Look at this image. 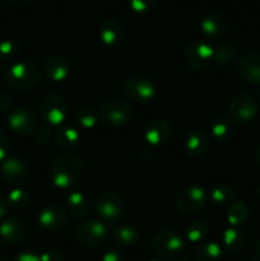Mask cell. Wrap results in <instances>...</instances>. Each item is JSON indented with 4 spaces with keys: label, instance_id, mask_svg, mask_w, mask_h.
<instances>
[{
    "label": "cell",
    "instance_id": "16",
    "mask_svg": "<svg viewBox=\"0 0 260 261\" xmlns=\"http://www.w3.org/2000/svg\"><path fill=\"white\" fill-rule=\"evenodd\" d=\"M97 213L106 221H116L122 214V201L119 196L111 191L102 193L96 203Z\"/></svg>",
    "mask_w": 260,
    "mask_h": 261
},
{
    "label": "cell",
    "instance_id": "27",
    "mask_svg": "<svg viewBox=\"0 0 260 261\" xmlns=\"http://www.w3.org/2000/svg\"><path fill=\"white\" fill-rule=\"evenodd\" d=\"M233 121L228 117H221V119L216 120L211 126L212 137L217 140V142H224L228 139L232 134H233Z\"/></svg>",
    "mask_w": 260,
    "mask_h": 261
},
{
    "label": "cell",
    "instance_id": "47",
    "mask_svg": "<svg viewBox=\"0 0 260 261\" xmlns=\"http://www.w3.org/2000/svg\"><path fill=\"white\" fill-rule=\"evenodd\" d=\"M149 261H160V260H155V259H152V260H149Z\"/></svg>",
    "mask_w": 260,
    "mask_h": 261
},
{
    "label": "cell",
    "instance_id": "29",
    "mask_svg": "<svg viewBox=\"0 0 260 261\" xmlns=\"http://www.w3.org/2000/svg\"><path fill=\"white\" fill-rule=\"evenodd\" d=\"M244 234L241 231H239L237 228L233 227H229L226 231L223 232V236H222V242H223V246L226 247L228 251L236 252L240 251L244 246Z\"/></svg>",
    "mask_w": 260,
    "mask_h": 261
},
{
    "label": "cell",
    "instance_id": "26",
    "mask_svg": "<svg viewBox=\"0 0 260 261\" xmlns=\"http://www.w3.org/2000/svg\"><path fill=\"white\" fill-rule=\"evenodd\" d=\"M112 237H114L115 242L122 247L134 246L139 241V233H138L137 229L132 226H127V224L117 227L112 233Z\"/></svg>",
    "mask_w": 260,
    "mask_h": 261
},
{
    "label": "cell",
    "instance_id": "23",
    "mask_svg": "<svg viewBox=\"0 0 260 261\" xmlns=\"http://www.w3.org/2000/svg\"><path fill=\"white\" fill-rule=\"evenodd\" d=\"M249 218V206L242 200H236L231 203L227 209V222L229 226L236 228L242 226Z\"/></svg>",
    "mask_w": 260,
    "mask_h": 261
},
{
    "label": "cell",
    "instance_id": "24",
    "mask_svg": "<svg viewBox=\"0 0 260 261\" xmlns=\"http://www.w3.org/2000/svg\"><path fill=\"white\" fill-rule=\"evenodd\" d=\"M55 140L60 147L63 148H74L81 142L79 132L73 126H59L55 130Z\"/></svg>",
    "mask_w": 260,
    "mask_h": 261
},
{
    "label": "cell",
    "instance_id": "30",
    "mask_svg": "<svg viewBox=\"0 0 260 261\" xmlns=\"http://www.w3.org/2000/svg\"><path fill=\"white\" fill-rule=\"evenodd\" d=\"M75 121L83 129H92L99 121V112L92 107H83L75 114Z\"/></svg>",
    "mask_w": 260,
    "mask_h": 261
},
{
    "label": "cell",
    "instance_id": "8",
    "mask_svg": "<svg viewBox=\"0 0 260 261\" xmlns=\"http://www.w3.org/2000/svg\"><path fill=\"white\" fill-rule=\"evenodd\" d=\"M206 200H208V196L201 186L190 185L184 188L178 193L177 198H176V205H177L178 211H181L183 213L193 214L205 208Z\"/></svg>",
    "mask_w": 260,
    "mask_h": 261
},
{
    "label": "cell",
    "instance_id": "31",
    "mask_svg": "<svg viewBox=\"0 0 260 261\" xmlns=\"http://www.w3.org/2000/svg\"><path fill=\"white\" fill-rule=\"evenodd\" d=\"M236 54V48L232 43L223 42L214 48V56H213V63L218 66H227L235 58Z\"/></svg>",
    "mask_w": 260,
    "mask_h": 261
},
{
    "label": "cell",
    "instance_id": "25",
    "mask_svg": "<svg viewBox=\"0 0 260 261\" xmlns=\"http://www.w3.org/2000/svg\"><path fill=\"white\" fill-rule=\"evenodd\" d=\"M222 257V247L217 242H203L194 251L195 261H219Z\"/></svg>",
    "mask_w": 260,
    "mask_h": 261
},
{
    "label": "cell",
    "instance_id": "4",
    "mask_svg": "<svg viewBox=\"0 0 260 261\" xmlns=\"http://www.w3.org/2000/svg\"><path fill=\"white\" fill-rule=\"evenodd\" d=\"M152 247L162 257H176L185 247L184 239L172 229H160L152 237Z\"/></svg>",
    "mask_w": 260,
    "mask_h": 261
},
{
    "label": "cell",
    "instance_id": "40",
    "mask_svg": "<svg viewBox=\"0 0 260 261\" xmlns=\"http://www.w3.org/2000/svg\"><path fill=\"white\" fill-rule=\"evenodd\" d=\"M101 261H122V255L121 252H119L115 249L107 250V251L102 255Z\"/></svg>",
    "mask_w": 260,
    "mask_h": 261
},
{
    "label": "cell",
    "instance_id": "48",
    "mask_svg": "<svg viewBox=\"0 0 260 261\" xmlns=\"http://www.w3.org/2000/svg\"><path fill=\"white\" fill-rule=\"evenodd\" d=\"M259 103H260V93H259Z\"/></svg>",
    "mask_w": 260,
    "mask_h": 261
},
{
    "label": "cell",
    "instance_id": "22",
    "mask_svg": "<svg viewBox=\"0 0 260 261\" xmlns=\"http://www.w3.org/2000/svg\"><path fill=\"white\" fill-rule=\"evenodd\" d=\"M66 206L71 217L82 218V217H86L89 211V199L83 193L74 191L69 194L66 198Z\"/></svg>",
    "mask_w": 260,
    "mask_h": 261
},
{
    "label": "cell",
    "instance_id": "35",
    "mask_svg": "<svg viewBox=\"0 0 260 261\" xmlns=\"http://www.w3.org/2000/svg\"><path fill=\"white\" fill-rule=\"evenodd\" d=\"M127 5L135 13H148L152 12L155 3L153 0H132L127 3Z\"/></svg>",
    "mask_w": 260,
    "mask_h": 261
},
{
    "label": "cell",
    "instance_id": "3",
    "mask_svg": "<svg viewBox=\"0 0 260 261\" xmlns=\"http://www.w3.org/2000/svg\"><path fill=\"white\" fill-rule=\"evenodd\" d=\"M133 109L122 99H111L99 110V121L106 126L120 127L132 120Z\"/></svg>",
    "mask_w": 260,
    "mask_h": 261
},
{
    "label": "cell",
    "instance_id": "17",
    "mask_svg": "<svg viewBox=\"0 0 260 261\" xmlns=\"http://www.w3.org/2000/svg\"><path fill=\"white\" fill-rule=\"evenodd\" d=\"M66 221V214L61 206L56 204H50L45 206L42 211L38 213L37 222L40 227L45 231L53 232L63 228Z\"/></svg>",
    "mask_w": 260,
    "mask_h": 261
},
{
    "label": "cell",
    "instance_id": "11",
    "mask_svg": "<svg viewBox=\"0 0 260 261\" xmlns=\"http://www.w3.org/2000/svg\"><path fill=\"white\" fill-rule=\"evenodd\" d=\"M8 125L18 135L27 137L36 130V117L25 107H15L8 114Z\"/></svg>",
    "mask_w": 260,
    "mask_h": 261
},
{
    "label": "cell",
    "instance_id": "45",
    "mask_svg": "<svg viewBox=\"0 0 260 261\" xmlns=\"http://www.w3.org/2000/svg\"><path fill=\"white\" fill-rule=\"evenodd\" d=\"M257 196L260 198V184H259V186H257Z\"/></svg>",
    "mask_w": 260,
    "mask_h": 261
},
{
    "label": "cell",
    "instance_id": "44",
    "mask_svg": "<svg viewBox=\"0 0 260 261\" xmlns=\"http://www.w3.org/2000/svg\"><path fill=\"white\" fill-rule=\"evenodd\" d=\"M255 158H256L257 163H259V165H260V144L257 145L256 150H255Z\"/></svg>",
    "mask_w": 260,
    "mask_h": 261
},
{
    "label": "cell",
    "instance_id": "37",
    "mask_svg": "<svg viewBox=\"0 0 260 261\" xmlns=\"http://www.w3.org/2000/svg\"><path fill=\"white\" fill-rule=\"evenodd\" d=\"M63 254L59 250H47L40 255L41 261H63Z\"/></svg>",
    "mask_w": 260,
    "mask_h": 261
},
{
    "label": "cell",
    "instance_id": "10",
    "mask_svg": "<svg viewBox=\"0 0 260 261\" xmlns=\"http://www.w3.org/2000/svg\"><path fill=\"white\" fill-rule=\"evenodd\" d=\"M109 236V228L106 224L97 219H89L83 222L76 229V239L83 246L94 247L103 244Z\"/></svg>",
    "mask_w": 260,
    "mask_h": 261
},
{
    "label": "cell",
    "instance_id": "33",
    "mask_svg": "<svg viewBox=\"0 0 260 261\" xmlns=\"http://www.w3.org/2000/svg\"><path fill=\"white\" fill-rule=\"evenodd\" d=\"M211 200L217 205H224V204H231L232 199H233L235 193L232 188L228 185H217L212 189Z\"/></svg>",
    "mask_w": 260,
    "mask_h": 261
},
{
    "label": "cell",
    "instance_id": "9",
    "mask_svg": "<svg viewBox=\"0 0 260 261\" xmlns=\"http://www.w3.org/2000/svg\"><path fill=\"white\" fill-rule=\"evenodd\" d=\"M214 48L209 43L201 42V41H194L186 47L184 58L189 68L196 71H201L209 68L213 63Z\"/></svg>",
    "mask_w": 260,
    "mask_h": 261
},
{
    "label": "cell",
    "instance_id": "7",
    "mask_svg": "<svg viewBox=\"0 0 260 261\" xmlns=\"http://www.w3.org/2000/svg\"><path fill=\"white\" fill-rule=\"evenodd\" d=\"M126 96L137 103H149L157 94V88L149 78L142 75H133L124 84Z\"/></svg>",
    "mask_w": 260,
    "mask_h": 261
},
{
    "label": "cell",
    "instance_id": "20",
    "mask_svg": "<svg viewBox=\"0 0 260 261\" xmlns=\"http://www.w3.org/2000/svg\"><path fill=\"white\" fill-rule=\"evenodd\" d=\"M209 147V138L204 130H193L189 133L184 142V149L191 157H199L206 152Z\"/></svg>",
    "mask_w": 260,
    "mask_h": 261
},
{
    "label": "cell",
    "instance_id": "19",
    "mask_svg": "<svg viewBox=\"0 0 260 261\" xmlns=\"http://www.w3.org/2000/svg\"><path fill=\"white\" fill-rule=\"evenodd\" d=\"M99 40L103 45L109 47L120 45L124 38V31H122L121 24L114 18H106L101 22L98 30Z\"/></svg>",
    "mask_w": 260,
    "mask_h": 261
},
{
    "label": "cell",
    "instance_id": "34",
    "mask_svg": "<svg viewBox=\"0 0 260 261\" xmlns=\"http://www.w3.org/2000/svg\"><path fill=\"white\" fill-rule=\"evenodd\" d=\"M18 48L19 46L17 41L10 40V38L0 41V60L5 61L12 59L18 53Z\"/></svg>",
    "mask_w": 260,
    "mask_h": 261
},
{
    "label": "cell",
    "instance_id": "2",
    "mask_svg": "<svg viewBox=\"0 0 260 261\" xmlns=\"http://www.w3.org/2000/svg\"><path fill=\"white\" fill-rule=\"evenodd\" d=\"M42 71L33 61H18L4 73V81L15 89H31L40 84Z\"/></svg>",
    "mask_w": 260,
    "mask_h": 261
},
{
    "label": "cell",
    "instance_id": "14",
    "mask_svg": "<svg viewBox=\"0 0 260 261\" xmlns=\"http://www.w3.org/2000/svg\"><path fill=\"white\" fill-rule=\"evenodd\" d=\"M171 133H172V127L170 122L167 120L157 117L148 122L144 130V139L150 147H160L168 142Z\"/></svg>",
    "mask_w": 260,
    "mask_h": 261
},
{
    "label": "cell",
    "instance_id": "18",
    "mask_svg": "<svg viewBox=\"0 0 260 261\" xmlns=\"http://www.w3.org/2000/svg\"><path fill=\"white\" fill-rule=\"evenodd\" d=\"M227 18L222 13L213 12L201 19L200 30L209 40H219L227 31Z\"/></svg>",
    "mask_w": 260,
    "mask_h": 261
},
{
    "label": "cell",
    "instance_id": "15",
    "mask_svg": "<svg viewBox=\"0 0 260 261\" xmlns=\"http://www.w3.org/2000/svg\"><path fill=\"white\" fill-rule=\"evenodd\" d=\"M3 180L10 185H20L28 177V168L22 160L15 157L5 158L0 166Z\"/></svg>",
    "mask_w": 260,
    "mask_h": 261
},
{
    "label": "cell",
    "instance_id": "36",
    "mask_svg": "<svg viewBox=\"0 0 260 261\" xmlns=\"http://www.w3.org/2000/svg\"><path fill=\"white\" fill-rule=\"evenodd\" d=\"M35 139L38 144L45 145L51 139V129L48 125H41L35 130Z\"/></svg>",
    "mask_w": 260,
    "mask_h": 261
},
{
    "label": "cell",
    "instance_id": "21",
    "mask_svg": "<svg viewBox=\"0 0 260 261\" xmlns=\"http://www.w3.org/2000/svg\"><path fill=\"white\" fill-rule=\"evenodd\" d=\"M0 237L9 245L18 244L24 237V227H23V223L19 219L13 218V217L4 219L0 223Z\"/></svg>",
    "mask_w": 260,
    "mask_h": 261
},
{
    "label": "cell",
    "instance_id": "41",
    "mask_svg": "<svg viewBox=\"0 0 260 261\" xmlns=\"http://www.w3.org/2000/svg\"><path fill=\"white\" fill-rule=\"evenodd\" d=\"M13 261H41L40 255H36L33 252H20L19 255L14 257Z\"/></svg>",
    "mask_w": 260,
    "mask_h": 261
},
{
    "label": "cell",
    "instance_id": "5",
    "mask_svg": "<svg viewBox=\"0 0 260 261\" xmlns=\"http://www.w3.org/2000/svg\"><path fill=\"white\" fill-rule=\"evenodd\" d=\"M40 112L42 119L47 124L60 126L68 117L69 106L63 97L55 93H50L46 94L41 99Z\"/></svg>",
    "mask_w": 260,
    "mask_h": 261
},
{
    "label": "cell",
    "instance_id": "42",
    "mask_svg": "<svg viewBox=\"0 0 260 261\" xmlns=\"http://www.w3.org/2000/svg\"><path fill=\"white\" fill-rule=\"evenodd\" d=\"M7 208H8L7 201L0 196V219H3V217L5 216V213H7Z\"/></svg>",
    "mask_w": 260,
    "mask_h": 261
},
{
    "label": "cell",
    "instance_id": "38",
    "mask_svg": "<svg viewBox=\"0 0 260 261\" xmlns=\"http://www.w3.org/2000/svg\"><path fill=\"white\" fill-rule=\"evenodd\" d=\"M8 150H9V140L0 132V162L5 160Z\"/></svg>",
    "mask_w": 260,
    "mask_h": 261
},
{
    "label": "cell",
    "instance_id": "12",
    "mask_svg": "<svg viewBox=\"0 0 260 261\" xmlns=\"http://www.w3.org/2000/svg\"><path fill=\"white\" fill-rule=\"evenodd\" d=\"M236 71L244 81L255 86H260V54H244L237 60Z\"/></svg>",
    "mask_w": 260,
    "mask_h": 261
},
{
    "label": "cell",
    "instance_id": "46",
    "mask_svg": "<svg viewBox=\"0 0 260 261\" xmlns=\"http://www.w3.org/2000/svg\"><path fill=\"white\" fill-rule=\"evenodd\" d=\"M176 261H189V260H185V259H183V260H176Z\"/></svg>",
    "mask_w": 260,
    "mask_h": 261
},
{
    "label": "cell",
    "instance_id": "32",
    "mask_svg": "<svg viewBox=\"0 0 260 261\" xmlns=\"http://www.w3.org/2000/svg\"><path fill=\"white\" fill-rule=\"evenodd\" d=\"M7 205L13 209H23L30 204L31 196L27 190L22 188H14L7 195Z\"/></svg>",
    "mask_w": 260,
    "mask_h": 261
},
{
    "label": "cell",
    "instance_id": "13",
    "mask_svg": "<svg viewBox=\"0 0 260 261\" xmlns=\"http://www.w3.org/2000/svg\"><path fill=\"white\" fill-rule=\"evenodd\" d=\"M43 73L54 83H61L66 81L70 74V61L63 54H54L46 59Z\"/></svg>",
    "mask_w": 260,
    "mask_h": 261
},
{
    "label": "cell",
    "instance_id": "28",
    "mask_svg": "<svg viewBox=\"0 0 260 261\" xmlns=\"http://www.w3.org/2000/svg\"><path fill=\"white\" fill-rule=\"evenodd\" d=\"M209 227L203 221H194L186 227V239L191 244L200 245L208 237Z\"/></svg>",
    "mask_w": 260,
    "mask_h": 261
},
{
    "label": "cell",
    "instance_id": "1",
    "mask_svg": "<svg viewBox=\"0 0 260 261\" xmlns=\"http://www.w3.org/2000/svg\"><path fill=\"white\" fill-rule=\"evenodd\" d=\"M83 173V161L81 157L71 153L58 155L51 162L48 176L54 186L59 189H70L78 184Z\"/></svg>",
    "mask_w": 260,
    "mask_h": 261
},
{
    "label": "cell",
    "instance_id": "6",
    "mask_svg": "<svg viewBox=\"0 0 260 261\" xmlns=\"http://www.w3.org/2000/svg\"><path fill=\"white\" fill-rule=\"evenodd\" d=\"M229 115L233 122L247 124L252 121L257 114V103L254 97L245 92L235 94L229 102Z\"/></svg>",
    "mask_w": 260,
    "mask_h": 261
},
{
    "label": "cell",
    "instance_id": "49",
    "mask_svg": "<svg viewBox=\"0 0 260 261\" xmlns=\"http://www.w3.org/2000/svg\"><path fill=\"white\" fill-rule=\"evenodd\" d=\"M0 261H5V260H2V259H0Z\"/></svg>",
    "mask_w": 260,
    "mask_h": 261
},
{
    "label": "cell",
    "instance_id": "43",
    "mask_svg": "<svg viewBox=\"0 0 260 261\" xmlns=\"http://www.w3.org/2000/svg\"><path fill=\"white\" fill-rule=\"evenodd\" d=\"M255 256H256V259L260 261V237L257 239L256 244H255Z\"/></svg>",
    "mask_w": 260,
    "mask_h": 261
},
{
    "label": "cell",
    "instance_id": "39",
    "mask_svg": "<svg viewBox=\"0 0 260 261\" xmlns=\"http://www.w3.org/2000/svg\"><path fill=\"white\" fill-rule=\"evenodd\" d=\"M13 101L8 94L0 93V111L2 112H10L12 111Z\"/></svg>",
    "mask_w": 260,
    "mask_h": 261
}]
</instances>
